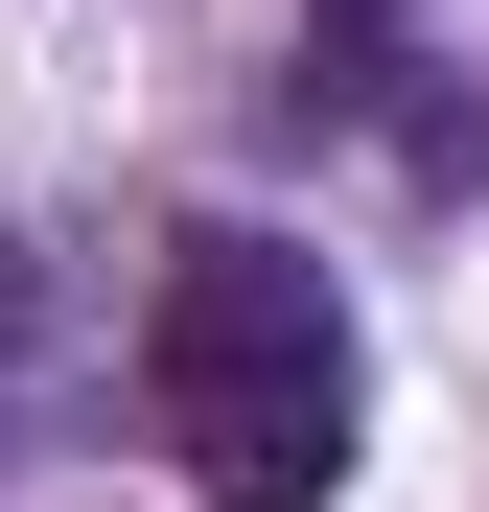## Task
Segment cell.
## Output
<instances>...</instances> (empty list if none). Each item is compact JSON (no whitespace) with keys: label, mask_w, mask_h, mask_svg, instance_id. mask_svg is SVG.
<instances>
[{"label":"cell","mask_w":489,"mask_h":512,"mask_svg":"<svg viewBox=\"0 0 489 512\" xmlns=\"http://www.w3.org/2000/svg\"><path fill=\"white\" fill-rule=\"evenodd\" d=\"M163 419L210 443V512H326L350 489V303H326L303 233H187L140 303Z\"/></svg>","instance_id":"6da1fadb"}]
</instances>
